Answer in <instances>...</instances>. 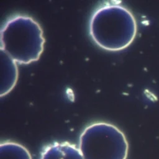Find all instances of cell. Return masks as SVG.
Returning a JSON list of instances; mask_svg holds the SVG:
<instances>
[{
  "label": "cell",
  "mask_w": 159,
  "mask_h": 159,
  "mask_svg": "<svg viewBox=\"0 0 159 159\" xmlns=\"http://www.w3.org/2000/svg\"><path fill=\"white\" fill-rule=\"evenodd\" d=\"M79 149L84 159H126L129 145L119 128L100 122L84 129L80 137Z\"/></svg>",
  "instance_id": "3"
},
{
  "label": "cell",
  "mask_w": 159,
  "mask_h": 159,
  "mask_svg": "<svg viewBox=\"0 0 159 159\" xmlns=\"http://www.w3.org/2000/svg\"><path fill=\"white\" fill-rule=\"evenodd\" d=\"M1 96L6 95L15 86L18 76L16 62L1 50Z\"/></svg>",
  "instance_id": "5"
},
{
  "label": "cell",
  "mask_w": 159,
  "mask_h": 159,
  "mask_svg": "<svg viewBox=\"0 0 159 159\" xmlns=\"http://www.w3.org/2000/svg\"><path fill=\"white\" fill-rule=\"evenodd\" d=\"M93 40L101 48L119 51L134 40L137 23L131 12L119 3H105L93 13L89 23Z\"/></svg>",
  "instance_id": "1"
},
{
  "label": "cell",
  "mask_w": 159,
  "mask_h": 159,
  "mask_svg": "<svg viewBox=\"0 0 159 159\" xmlns=\"http://www.w3.org/2000/svg\"><path fill=\"white\" fill-rule=\"evenodd\" d=\"M0 159H32L29 150L13 142H4L0 145Z\"/></svg>",
  "instance_id": "6"
},
{
  "label": "cell",
  "mask_w": 159,
  "mask_h": 159,
  "mask_svg": "<svg viewBox=\"0 0 159 159\" xmlns=\"http://www.w3.org/2000/svg\"><path fill=\"white\" fill-rule=\"evenodd\" d=\"M43 31L33 18L25 15L10 17L1 30V50L16 63L37 61L43 50Z\"/></svg>",
  "instance_id": "2"
},
{
  "label": "cell",
  "mask_w": 159,
  "mask_h": 159,
  "mask_svg": "<svg viewBox=\"0 0 159 159\" xmlns=\"http://www.w3.org/2000/svg\"><path fill=\"white\" fill-rule=\"evenodd\" d=\"M40 159H84L79 149L69 142H55L42 152Z\"/></svg>",
  "instance_id": "4"
}]
</instances>
